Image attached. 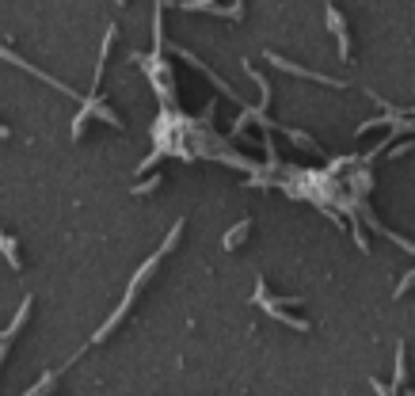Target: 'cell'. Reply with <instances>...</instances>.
I'll return each instance as SVG.
<instances>
[{
	"label": "cell",
	"instance_id": "11",
	"mask_svg": "<svg viewBox=\"0 0 415 396\" xmlns=\"http://www.w3.org/2000/svg\"><path fill=\"white\" fill-rule=\"evenodd\" d=\"M8 133H12V130H8V126H0V138H8Z\"/></svg>",
	"mask_w": 415,
	"mask_h": 396
},
{
	"label": "cell",
	"instance_id": "3",
	"mask_svg": "<svg viewBox=\"0 0 415 396\" xmlns=\"http://www.w3.org/2000/svg\"><path fill=\"white\" fill-rule=\"evenodd\" d=\"M328 27H332V34L339 38V58L350 61V34H347V19H343V12L335 8V4H328Z\"/></svg>",
	"mask_w": 415,
	"mask_h": 396
},
{
	"label": "cell",
	"instance_id": "8",
	"mask_svg": "<svg viewBox=\"0 0 415 396\" xmlns=\"http://www.w3.org/2000/svg\"><path fill=\"white\" fill-rule=\"evenodd\" d=\"M54 381H57V370H50V373H46V377H42V381H39V385H34V388H31V393H23V396H46V393H50V388H54Z\"/></svg>",
	"mask_w": 415,
	"mask_h": 396
},
{
	"label": "cell",
	"instance_id": "2",
	"mask_svg": "<svg viewBox=\"0 0 415 396\" xmlns=\"http://www.w3.org/2000/svg\"><path fill=\"white\" fill-rule=\"evenodd\" d=\"M0 58L8 61V65H19V69H23V73H34V76H39V80H46V84H50V88H57V91H65V96H76V91H73V88H69V84H65V80H54V76H50V73H42V69H34V65H31V61H23V58H16V54H12V50H8V46H0Z\"/></svg>",
	"mask_w": 415,
	"mask_h": 396
},
{
	"label": "cell",
	"instance_id": "7",
	"mask_svg": "<svg viewBox=\"0 0 415 396\" xmlns=\"http://www.w3.org/2000/svg\"><path fill=\"white\" fill-rule=\"evenodd\" d=\"M278 130L286 133V138L293 141V145H301V148H309V153H320V145L309 138V133H301V130H293V126H278Z\"/></svg>",
	"mask_w": 415,
	"mask_h": 396
},
{
	"label": "cell",
	"instance_id": "1",
	"mask_svg": "<svg viewBox=\"0 0 415 396\" xmlns=\"http://www.w3.org/2000/svg\"><path fill=\"white\" fill-rule=\"evenodd\" d=\"M267 61L275 69H282V73H293V76H309V80H317V84H328V88H343L347 80H335V76H324V73H312V69H305V65H293V61H286V58H278L275 50H267Z\"/></svg>",
	"mask_w": 415,
	"mask_h": 396
},
{
	"label": "cell",
	"instance_id": "6",
	"mask_svg": "<svg viewBox=\"0 0 415 396\" xmlns=\"http://www.w3.org/2000/svg\"><path fill=\"white\" fill-rule=\"evenodd\" d=\"M248 232H252V217H244V221H236L233 229H228L225 236H221V248H225V252H233V248L240 244V240H244Z\"/></svg>",
	"mask_w": 415,
	"mask_h": 396
},
{
	"label": "cell",
	"instance_id": "5",
	"mask_svg": "<svg viewBox=\"0 0 415 396\" xmlns=\"http://www.w3.org/2000/svg\"><path fill=\"white\" fill-rule=\"evenodd\" d=\"M0 252H4V259H8L12 271H23V259H19V244H16V236H8L4 229H0Z\"/></svg>",
	"mask_w": 415,
	"mask_h": 396
},
{
	"label": "cell",
	"instance_id": "10",
	"mask_svg": "<svg viewBox=\"0 0 415 396\" xmlns=\"http://www.w3.org/2000/svg\"><path fill=\"white\" fill-rule=\"evenodd\" d=\"M412 286H415V267H412V271H407L404 278L396 282V289H392V297H404V294H407V289H412Z\"/></svg>",
	"mask_w": 415,
	"mask_h": 396
},
{
	"label": "cell",
	"instance_id": "4",
	"mask_svg": "<svg viewBox=\"0 0 415 396\" xmlns=\"http://www.w3.org/2000/svg\"><path fill=\"white\" fill-rule=\"evenodd\" d=\"M180 8H187V12H213V16H228V19L244 16V4H240V0L228 4V8H217V4H210V0H187V4H180Z\"/></svg>",
	"mask_w": 415,
	"mask_h": 396
},
{
	"label": "cell",
	"instance_id": "9",
	"mask_svg": "<svg viewBox=\"0 0 415 396\" xmlns=\"http://www.w3.org/2000/svg\"><path fill=\"white\" fill-rule=\"evenodd\" d=\"M156 187H160V172L149 175V179H141L138 187H130V195H149V190H156Z\"/></svg>",
	"mask_w": 415,
	"mask_h": 396
}]
</instances>
